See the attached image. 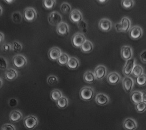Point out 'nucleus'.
<instances>
[{
    "label": "nucleus",
    "instance_id": "5701e85b",
    "mask_svg": "<svg viewBox=\"0 0 146 130\" xmlns=\"http://www.w3.org/2000/svg\"><path fill=\"white\" fill-rule=\"evenodd\" d=\"M94 49L93 43L89 40H86L81 47V50L83 53H89Z\"/></svg>",
    "mask_w": 146,
    "mask_h": 130
},
{
    "label": "nucleus",
    "instance_id": "f704fd0d",
    "mask_svg": "<svg viewBox=\"0 0 146 130\" xmlns=\"http://www.w3.org/2000/svg\"><path fill=\"white\" fill-rule=\"evenodd\" d=\"M135 5V1L133 0H123L121 1V6L125 9H130Z\"/></svg>",
    "mask_w": 146,
    "mask_h": 130
},
{
    "label": "nucleus",
    "instance_id": "49530a36",
    "mask_svg": "<svg viewBox=\"0 0 146 130\" xmlns=\"http://www.w3.org/2000/svg\"><path fill=\"white\" fill-rule=\"evenodd\" d=\"M4 39V35L3 32H0V44H1Z\"/></svg>",
    "mask_w": 146,
    "mask_h": 130
},
{
    "label": "nucleus",
    "instance_id": "412c9836",
    "mask_svg": "<svg viewBox=\"0 0 146 130\" xmlns=\"http://www.w3.org/2000/svg\"><path fill=\"white\" fill-rule=\"evenodd\" d=\"M131 101L134 104H137L142 101V92L140 91H134L130 94Z\"/></svg>",
    "mask_w": 146,
    "mask_h": 130
},
{
    "label": "nucleus",
    "instance_id": "9b49d317",
    "mask_svg": "<svg viewBox=\"0 0 146 130\" xmlns=\"http://www.w3.org/2000/svg\"><path fill=\"white\" fill-rule=\"evenodd\" d=\"M121 56L123 59L126 61L133 58V49L130 46H123L121 47Z\"/></svg>",
    "mask_w": 146,
    "mask_h": 130
},
{
    "label": "nucleus",
    "instance_id": "f8f14e48",
    "mask_svg": "<svg viewBox=\"0 0 146 130\" xmlns=\"http://www.w3.org/2000/svg\"><path fill=\"white\" fill-rule=\"evenodd\" d=\"M99 28L104 32H109L111 31L112 28V22L106 18L102 19L98 23Z\"/></svg>",
    "mask_w": 146,
    "mask_h": 130
},
{
    "label": "nucleus",
    "instance_id": "ddd939ff",
    "mask_svg": "<svg viewBox=\"0 0 146 130\" xmlns=\"http://www.w3.org/2000/svg\"><path fill=\"white\" fill-rule=\"evenodd\" d=\"M107 80L109 84L112 85H116L120 81L121 76L116 72H111L107 76Z\"/></svg>",
    "mask_w": 146,
    "mask_h": 130
},
{
    "label": "nucleus",
    "instance_id": "de8ad7c7",
    "mask_svg": "<svg viewBox=\"0 0 146 130\" xmlns=\"http://www.w3.org/2000/svg\"><path fill=\"white\" fill-rule=\"evenodd\" d=\"M4 2L10 4H13V3L14 2V1H13V0H5V1H4Z\"/></svg>",
    "mask_w": 146,
    "mask_h": 130
},
{
    "label": "nucleus",
    "instance_id": "8fccbe9b",
    "mask_svg": "<svg viewBox=\"0 0 146 130\" xmlns=\"http://www.w3.org/2000/svg\"><path fill=\"white\" fill-rule=\"evenodd\" d=\"M3 80H2V79L0 77V89L1 88V87H2V86H3Z\"/></svg>",
    "mask_w": 146,
    "mask_h": 130
},
{
    "label": "nucleus",
    "instance_id": "09e8293b",
    "mask_svg": "<svg viewBox=\"0 0 146 130\" xmlns=\"http://www.w3.org/2000/svg\"><path fill=\"white\" fill-rule=\"evenodd\" d=\"M98 2L101 4H105V3H106L107 1H105V0H100V1H98Z\"/></svg>",
    "mask_w": 146,
    "mask_h": 130
},
{
    "label": "nucleus",
    "instance_id": "37998d69",
    "mask_svg": "<svg viewBox=\"0 0 146 130\" xmlns=\"http://www.w3.org/2000/svg\"><path fill=\"white\" fill-rule=\"evenodd\" d=\"M140 60L144 63H146V50L143 51L140 56Z\"/></svg>",
    "mask_w": 146,
    "mask_h": 130
},
{
    "label": "nucleus",
    "instance_id": "f3484780",
    "mask_svg": "<svg viewBox=\"0 0 146 130\" xmlns=\"http://www.w3.org/2000/svg\"><path fill=\"white\" fill-rule=\"evenodd\" d=\"M56 31L61 36H66L69 33V26L67 23L62 22L57 26Z\"/></svg>",
    "mask_w": 146,
    "mask_h": 130
},
{
    "label": "nucleus",
    "instance_id": "20e7f679",
    "mask_svg": "<svg viewBox=\"0 0 146 130\" xmlns=\"http://www.w3.org/2000/svg\"><path fill=\"white\" fill-rule=\"evenodd\" d=\"M48 21L53 26H57L62 22V16L57 11H53L48 16Z\"/></svg>",
    "mask_w": 146,
    "mask_h": 130
},
{
    "label": "nucleus",
    "instance_id": "bb28decb",
    "mask_svg": "<svg viewBox=\"0 0 146 130\" xmlns=\"http://www.w3.org/2000/svg\"><path fill=\"white\" fill-rule=\"evenodd\" d=\"M144 73V69L143 68V67L141 66H140V65H137L136 64L134 67L133 71H132V75L135 77H138L140 76H141V75H143Z\"/></svg>",
    "mask_w": 146,
    "mask_h": 130
},
{
    "label": "nucleus",
    "instance_id": "a18cd8bd",
    "mask_svg": "<svg viewBox=\"0 0 146 130\" xmlns=\"http://www.w3.org/2000/svg\"><path fill=\"white\" fill-rule=\"evenodd\" d=\"M142 101L146 103V90L142 91Z\"/></svg>",
    "mask_w": 146,
    "mask_h": 130
},
{
    "label": "nucleus",
    "instance_id": "f257e3e1",
    "mask_svg": "<svg viewBox=\"0 0 146 130\" xmlns=\"http://www.w3.org/2000/svg\"><path fill=\"white\" fill-rule=\"evenodd\" d=\"M80 96L84 101H90L94 96V90L90 86L84 87L80 91Z\"/></svg>",
    "mask_w": 146,
    "mask_h": 130
},
{
    "label": "nucleus",
    "instance_id": "6e6552de",
    "mask_svg": "<svg viewBox=\"0 0 146 130\" xmlns=\"http://www.w3.org/2000/svg\"><path fill=\"white\" fill-rule=\"evenodd\" d=\"M94 75L96 80H102L108 73L107 68L104 65H99L94 70Z\"/></svg>",
    "mask_w": 146,
    "mask_h": 130
},
{
    "label": "nucleus",
    "instance_id": "a211bd4d",
    "mask_svg": "<svg viewBox=\"0 0 146 130\" xmlns=\"http://www.w3.org/2000/svg\"><path fill=\"white\" fill-rule=\"evenodd\" d=\"M62 53V50L57 47H53L48 52V56L52 61H57L60 55Z\"/></svg>",
    "mask_w": 146,
    "mask_h": 130
},
{
    "label": "nucleus",
    "instance_id": "0eeeda50",
    "mask_svg": "<svg viewBox=\"0 0 146 130\" xmlns=\"http://www.w3.org/2000/svg\"><path fill=\"white\" fill-rule=\"evenodd\" d=\"M136 65V61L134 58L127 61L123 67L122 71L123 75L125 76H129L132 73V71Z\"/></svg>",
    "mask_w": 146,
    "mask_h": 130
},
{
    "label": "nucleus",
    "instance_id": "7ed1b4c3",
    "mask_svg": "<svg viewBox=\"0 0 146 130\" xmlns=\"http://www.w3.org/2000/svg\"><path fill=\"white\" fill-rule=\"evenodd\" d=\"M39 121L37 117L33 115L27 116L23 120V124L25 127L29 129H33L38 125Z\"/></svg>",
    "mask_w": 146,
    "mask_h": 130
},
{
    "label": "nucleus",
    "instance_id": "dca6fc26",
    "mask_svg": "<svg viewBox=\"0 0 146 130\" xmlns=\"http://www.w3.org/2000/svg\"><path fill=\"white\" fill-rule=\"evenodd\" d=\"M123 127L126 130H135L137 128V123L131 118H127L123 123Z\"/></svg>",
    "mask_w": 146,
    "mask_h": 130
},
{
    "label": "nucleus",
    "instance_id": "c03bdc74",
    "mask_svg": "<svg viewBox=\"0 0 146 130\" xmlns=\"http://www.w3.org/2000/svg\"><path fill=\"white\" fill-rule=\"evenodd\" d=\"M115 27V29H116V30L117 31V32H122V31H121V28L120 23H116Z\"/></svg>",
    "mask_w": 146,
    "mask_h": 130
},
{
    "label": "nucleus",
    "instance_id": "cd10ccee",
    "mask_svg": "<svg viewBox=\"0 0 146 130\" xmlns=\"http://www.w3.org/2000/svg\"><path fill=\"white\" fill-rule=\"evenodd\" d=\"M63 97V93L60 90L58 89H55L52 91L50 94V97L54 101H57L60 98Z\"/></svg>",
    "mask_w": 146,
    "mask_h": 130
},
{
    "label": "nucleus",
    "instance_id": "c85d7f7f",
    "mask_svg": "<svg viewBox=\"0 0 146 130\" xmlns=\"http://www.w3.org/2000/svg\"><path fill=\"white\" fill-rule=\"evenodd\" d=\"M57 105L60 109H64L65 108H66L68 104V99L65 97V96H63L62 98H60L57 102Z\"/></svg>",
    "mask_w": 146,
    "mask_h": 130
},
{
    "label": "nucleus",
    "instance_id": "4468645a",
    "mask_svg": "<svg viewBox=\"0 0 146 130\" xmlns=\"http://www.w3.org/2000/svg\"><path fill=\"white\" fill-rule=\"evenodd\" d=\"M69 18L71 22L77 23L83 20L82 14L78 9L72 10L70 14Z\"/></svg>",
    "mask_w": 146,
    "mask_h": 130
},
{
    "label": "nucleus",
    "instance_id": "4be33fe9",
    "mask_svg": "<svg viewBox=\"0 0 146 130\" xmlns=\"http://www.w3.org/2000/svg\"><path fill=\"white\" fill-rule=\"evenodd\" d=\"M22 119V114L19 110H13L9 114V120L13 123H17Z\"/></svg>",
    "mask_w": 146,
    "mask_h": 130
},
{
    "label": "nucleus",
    "instance_id": "6ab92c4d",
    "mask_svg": "<svg viewBox=\"0 0 146 130\" xmlns=\"http://www.w3.org/2000/svg\"><path fill=\"white\" fill-rule=\"evenodd\" d=\"M18 76L17 70L14 68H8L5 72V77L8 81H13Z\"/></svg>",
    "mask_w": 146,
    "mask_h": 130
},
{
    "label": "nucleus",
    "instance_id": "c9c22d12",
    "mask_svg": "<svg viewBox=\"0 0 146 130\" xmlns=\"http://www.w3.org/2000/svg\"><path fill=\"white\" fill-rule=\"evenodd\" d=\"M136 110L139 113H143L146 111V103L141 101L136 105Z\"/></svg>",
    "mask_w": 146,
    "mask_h": 130
},
{
    "label": "nucleus",
    "instance_id": "423d86ee",
    "mask_svg": "<svg viewBox=\"0 0 146 130\" xmlns=\"http://www.w3.org/2000/svg\"><path fill=\"white\" fill-rule=\"evenodd\" d=\"M14 66L17 69H21L25 66L27 64V59L25 56L17 55L13 59Z\"/></svg>",
    "mask_w": 146,
    "mask_h": 130
},
{
    "label": "nucleus",
    "instance_id": "2eb2a0df",
    "mask_svg": "<svg viewBox=\"0 0 146 130\" xmlns=\"http://www.w3.org/2000/svg\"><path fill=\"white\" fill-rule=\"evenodd\" d=\"M95 101L98 105L101 106H104L109 103L110 99L105 94L98 93L96 94L95 97Z\"/></svg>",
    "mask_w": 146,
    "mask_h": 130
},
{
    "label": "nucleus",
    "instance_id": "58836bf2",
    "mask_svg": "<svg viewBox=\"0 0 146 130\" xmlns=\"http://www.w3.org/2000/svg\"><path fill=\"white\" fill-rule=\"evenodd\" d=\"M8 61L3 56H0V69L7 70L8 69Z\"/></svg>",
    "mask_w": 146,
    "mask_h": 130
},
{
    "label": "nucleus",
    "instance_id": "393cba45",
    "mask_svg": "<svg viewBox=\"0 0 146 130\" xmlns=\"http://www.w3.org/2000/svg\"><path fill=\"white\" fill-rule=\"evenodd\" d=\"M84 80L87 83H93L96 80L94 73L91 71H87L83 76Z\"/></svg>",
    "mask_w": 146,
    "mask_h": 130
},
{
    "label": "nucleus",
    "instance_id": "a878e982",
    "mask_svg": "<svg viewBox=\"0 0 146 130\" xmlns=\"http://www.w3.org/2000/svg\"><path fill=\"white\" fill-rule=\"evenodd\" d=\"M70 58V57H69V56L67 53L62 52V53L60 55V57L58 59L57 62L61 66L67 65L68 61H69Z\"/></svg>",
    "mask_w": 146,
    "mask_h": 130
},
{
    "label": "nucleus",
    "instance_id": "3c124183",
    "mask_svg": "<svg viewBox=\"0 0 146 130\" xmlns=\"http://www.w3.org/2000/svg\"><path fill=\"white\" fill-rule=\"evenodd\" d=\"M3 14V8H2V7L0 5V16H1Z\"/></svg>",
    "mask_w": 146,
    "mask_h": 130
},
{
    "label": "nucleus",
    "instance_id": "a19ab883",
    "mask_svg": "<svg viewBox=\"0 0 146 130\" xmlns=\"http://www.w3.org/2000/svg\"><path fill=\"white\" fill-rule=\"evenodd\" d=\"M1 130H16L15 127L11 124H5L1 128Z\"/></svg>",
    "mask_w": 146,
    "mask_h": 130
},
{
    "label": "nucleus",
    "instance_id": "b1692460",
    "mask_svg": "<svg viewBox=\"0 0 146 130\" xmlns=\"http://www.w3.org/2000/svg\"><path fill=\"white\" fill-rule=\"evenodd\" d=\"M68 69L71 70H76L80 66V62L77 58L75 57H71L67 65Z\"/></svg>",
    "mask_w": 146,
    "mask_h": 130
},
{
    "label": "nucleus",
    "instance_id": "aec40b11",
    "mask_svg": "<svg viewBox=\"0 0 146 130\" xmlns=\"http://www.w3.org/2000/svg\"><path fill=\"white\" fill-rule=\"evenodd\" d=\"M120 25L121 28V31L123 32H129L131 28V22L130 19L126 17H124L121 19Z\"/></svg>",
    "mask_w": 146,
    "mask_h": 130
},
{
    "label": "nucleus",
    "instance_id": "473e14b6",
    "mask_svg": "<svg viewBox=\"0 0 146 130\" xmlns=\"http://www.w3.org/2000/svg\"><path fill=\"white\" fill-rule=\"evenodd\" d=\"M60 10L64 14H68L71 13V6L67 3H63L60 6Z\"/></svg>",
    "mask_w": 146,
    "mask_h": 130
},
{
    "label": "nucleus",
    "instance_id": "79ce46f5",
    "mask_svg": "<svg viewBox=\"0 0 146 130\" xmlns=\"http://www.w3.org/2000/svg\"><path fill=\"white\" fill-rule=\"evenodd\" d=\"M8 104H9V105L11 107H15V106H17L18 104V100L16 99L12 98L9 100Z\"/></svg>",
    "mask_w": 146,
    "mask_h": 130
},
{
    "label": "nucleus",
    "instance_id": "39448f33",
    "mask_svg": "<svg viewBox=\"0 0 146 130\" xmlns=\"http://www.w3.org/2000/svg\"><path fill=\"white\" fill-rule=\"evenodd\" d=\"M37 12L33 7H28L23 11V17L28 22H33L37 18Z\"/></svg>",
    "mask_w": 146,
    "mask_h": 130
},
{
    "label": "nucleus",
    "instance_id": "2f4dec72",
    "mask_svg": "<svg viewBox=\"0 0 146 130\" xmlns=\"http://www.w3.org/2000/svg\"><path fill=\"white\" fill-rule=\"evenodd\" d=\"M136 83L139 86H144L146 85V75L143 74L136 79Z\"/></svg>",
    "mask_w": 146,
    "mask_h": 130
},
{
    "label": "nucleus",
    "instance_id": "1a4fd4ad",
    "mask_svg": "<svg viewBox=\"0 0 146 130\" xmlns=\"http://www.w3.org/2000/svg\"><path fill=\"white\" fill-rule=\"evenodd\" d=\"M129 34L133 40H138L143 36V29L139 26L133 27L129 31Z\"/></svg>",
    "mask_w": 146,
    "mask_h": 130
},
{
    "label": "nucleus",
    "instance_id": "e433bc0d",
    "mask_svg": "<svg viewBox=\"0 0 146 130\" xmlns=\"http://www.w3.org/2000/svg\"><path fill=\"white\" fill-rule=\"evenodd\" d=\"M47 83L53 86L54 85H56L57 83H58V79L57 76H54V75H51L50 76H48L47 79Z\"/></svg>",
    "mask_w": 146,
    "mask_h": 130
},
{
    "label": "nucleus",
    "instance_id": "9d476101",
    "mask_svg": "<svg viewBox=\"0 0 146 130\" xmlns=\"http://www.w3.org/2000/svg\"><path fill=\"white\" fill-rule=\"evenodd\" d=\"M134 85H135V81L130 76H125V77L123 79L122 86L124 90L126 93H130L131 92Z\"/></svg>",
    "mask_w": 146,
    "mask_h": 130
},
{
    "label": "nucleus",
    "instance_id": "4c0bfd02",
    "mask_svg": "<svg viewBox=\"0 0 146 130\" xmlns=\"http://www.w3.org/2000/svg\"><path fill=\"white\" fill-rule=\"evenodd\" d=\"M77 26L80 29H81L83 32L86 33L87 32V27L88 24L87 22L86 21H85L84 20L81 21L79 23H77Z\"/></svg>",
    "mask_w": 146,
    "mask_h": 130
},
{
    "label": "nucleus",
    "instance_id": "7c9ffc66",
    "mask_svg": "<svg viewBox=\"0 0 146 130\" xmlns=\"http://www.w3.org/2000/svg\"><path fill=\"white\" fill-rule=\"evenodd\" d=\"M12 19L15 23H20L22 21V15L19 11H16L12 14Z\"/></svg>",
    "mask_w": 146,
    "mask_h": 130
},
{
    "label": "nucleus",
    "instance_id": "f03ea898",
    "mask_svg": "<svg viewBox=\"0 0 146 130\" xmlns=\"http://www.w3.org/2000/svg\"><path fill=\"white\" fill-rule=\"evenodd\" d=\"M86 37L82 33H76L72 38L71 42L72 45L76 48H81L83 43L86 41Z\"/></svg>",
    "mask_w": 146,
    "mask_h": 130
},
{
    "label": "nucleus",
    "instance_id": "ea45409f",
    "mask_svg": "<svg viewBox=\"0 0 146 130\" xmlns=\"http://www.w3.org/2000/svg\"><path fill=\"white\" fill-rule=\"evenodd\" d=\"M1 49L4 52H9L12 51V46L11 44L4 43L1 45Z\"/></svg>",
    "mask_w": 146,
    "mask_h": 130
},
{
    "label": "nucleus",
    "instance_id": "72a5a7b5",
    "mask_svg": "<svg viewBox=\"0 0 146 130\" xmlns=\"http://www.w3.org/2000/svg\"><path fill=\"white\" fill-rule=\"evenodd\" d=\"M12 46V51L15 52H19L22 51L23 46L21 43L18 41H15L11 44Z\"/></svg>",
    "mask_w": 146,
    "mask_h": 130
},
{
    "label": "nucleus",
    "instance_id": "c756f323",
    "mask_svg": "<svg viewBox=\"0 0 146 130\" xmlns=\"http://www.w3.org/2000/svg\"><path fill=\"white\" fill-rule=\"evenodd\" d=\"M56 2L55 0H44L43 1V5L46 9H51L55 6Z\"/></svg>",
    "mask_w": 146,
    "mask_h": 130
}]
</instances>
